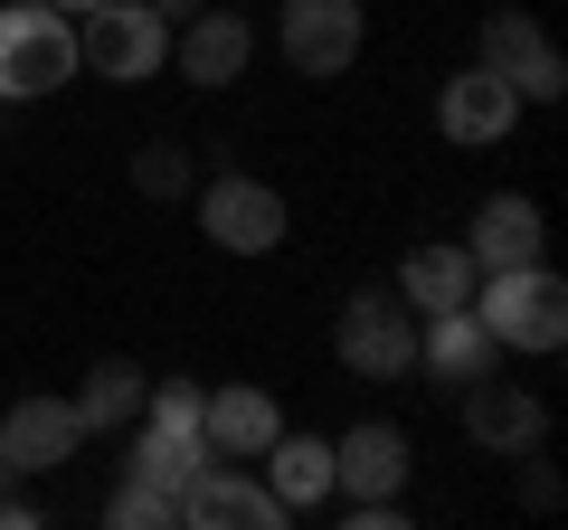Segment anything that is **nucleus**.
Returning a JSON list of instances; mask_svg holds the SVG:
<instances>
[{
  "label": "nucleus",
  "instance_id": "obj_1",
  "mask_svg": "<svg viewBox=\"0 0 568 530\" xmlns=\"http://www.w3.org/2000/svg\"><path fill=\"white\" fill-rule=\"evenodd\" d=\"M77 77V20L48 0H10L0 10V104H39Z\"/></svg>",
  "mask_w": 568,
  "mask_h": 530
},
{
  "label": "nucleus",
  "instance_id": "obj_25",
  "mask_svg": "<svg viewBox=\"0 0 568 530\" xmlns=\"http://www.w3.org/2000/svg\"><path fill=\"white\" fill-rule=\"evenodd\" d=\"M152 10H162V20H171V29H181V20H200L209 0H152Z\"/></svg>",
  "mask_w": 568,
  "mask_h": 530
},
{
  "label": "nucleus",
  "instance_id": "obj_16",
  "mask_svg": "<svg viewBox=\"0 0 568 530\" xmlns=\"http://www.w3.org/2000/svg\"><path fill=\"white\" fill-rule=\"evenodd\" d=\"M275 398L265 388H209L200 398V436H209V455H227V465H256L265 446H275Z\"/></svg>",
  "mask_w": 568,
  "mask_h": 530
},
{
  "label": "nucleus",
  "instance_id": "obj_3",
  "mask_svg": "<svg viewBox=\"0 0 568 530\" xmlns=\"http://www.w3.org/2000/svg\"><path fill=\"white\" fill-rule=\"evenodd\" d=\"M77 67H95L114 85L162 77L171 67V20L152 0H95V10H77Z\"/></svg>",
  "mask_w": 568,
  "mask_h": 530
},
{
  "label": "nucleus",
  "instance_id": "obj_12",
  "mask_svg": "<svg viewBox=\"0 0 568 530\" xmlns=\"http://www.w3.org/2000/svg\"><path fill=\"white\" fill-rule=\"evenodd\" d=\"M540 246H549V218H540V200H521V190H493V200L474 208V227H465V256H474V275L530 265Z\"/></svg>",
  "mask_w": 568,
  "mask_h": 530
},
{
  "label": "nucleus",
  "instance_id": "obj_14",
  "mask_svg": "<svg viewBox=\"0 0 568 530\" xmlns=\"http://www.w3.org/2000/svg\"><path fill=\"white\" fill-rule=\"evenodd\" d=\"M407 483V427H388V417H369V427L332 436V492L342 502H379V492Z\"/></svg>",
  "mask_w": 568,
  "mask_h": 530
},
{
  "label": "nucleus",
  "instance_id": "obj_23",
  "mask_svg": "<svg viewBox=\"0 0 568 530\" xmlns=\"http://www.w3.org/2000/svg\"><path fill=\"white\" fill-rule=\"evenodd\" d=\"M200 398H209L200 379H162L152 398H142V417H190V427H200Z\"/></svg>",
  "mask_w": 568,
  "mask_h": 530
},
{
  "label": "nucleus",
  "instance_id": "obj_17",
  "mask_svg": "<svg viewBox=\"0 0 568 530\" xmlns=\"http://www.w3.org/2000/svg\"><path fill=\"white\" fill-rule=\"evenodd\" d=\"M256 465H265V492L284 502V521L313 511V502H332V436H284L275 427V446H265Z\"/></svg>",
  "mask_w": 568,
  "mask_h": 530
},
{
  "label": "nucleus",
  "instance_id": "obj_27",
  "mask_svg": "<svg viewBox=\"0 0 568 530\" xmlns=\"http://www.w3.org/2000/svg\"><path fill=\"white\" fill-rule=\"evenodd\" d=\"M10 483H20V473H10V465H0V492H10Z\"/></svg>",
  "mask_w": 568,
  "mask_h": 530
},
{
  "label": "nucleus",
  "instance_id": "obj_9",
  "mask_svg": "<svg viewBox=\"0 0 568 530\" xmlns=\"http://www.w3.org/2000/svg\"><path fill=\"white\" fill-rule=\"evenodd\" d=\"M511 123H521V95H511L493 67H455L446 85H436V133H446L455 152H484V143H503Z\"/></svg>",
  "mask_w": 568,
  "mask_h": 530
},
{
  "label": "nucleus",
  "instance_id": "obj_6",
  "mask_svg": "<svg viewBox=\"0 0 568 530\" xmlns=\"http://www.w3.org/2000/svg\"><path fill=\"white\" fill-rule=\"evenodd\" d=\"M200 227L227 256H275L284 246V190H265L256 171H219V181L200 190Z\"/></svg>",
  "mask_w": 568,
  "mask_h": 530
},
{
  "label": "nucleus",
  "instance_id": "obj_22",
  "mask_svg": "<svg viewBox=\"0 0 568 530\" xmlns=\"http://www.w3.org/2000/svg\"><path fill=\"white\" fill-rule=\"evenodd\" d=\"M133 190H142V200H181V190H190V152L181 143H142L133 152Z\"/></svg>",
  "mask_w": 568,
  "mask_h": 530
},
{
  "label": "nucleus",
  "instance_id": "obj_5",
  "mask_svg": "<svg viewBox=\"0 0 568 530\" xmlns=\"http://www.w3.org/2000/svg\"><path fill=\"white\" fill-rule=\"evenodd\" d=\"M474 67H493L521 104H559L568 95V58L549 48V29L530 20V10H484V29H474Z\"/></svg>",
  "mask_w": 568,
  "mask_h": 530
},
{
  "label": "nucleus",
  "instance_id": "obj_4",
  "mask_svg": "<svg viewBox=\"0 0 568 530\" xmlns=\"http://www.w3.org/2000/svg\"><path fill=\"white\" fill-rule=\"evenodd\" d=\"M332 360L361 379H407L417 369V313L398 304V285H361L332 323Z\"/></svg>",
  "mask_w": 568,
  "mask_h": 530
},
{
  "label": "nucleus",
  "instance_id": "obj_21",
  "mask_svg": "<svg viewBox=\"0 0 568 530\" xmlns=\"http://www.w3.org/2000/svg\"><path fill=\"white\" fill-rule=\"evenodd\" d=\"M104 521H114V530H181V502H171L162 483H142V473H133V483L104 492Z\"/></svg>",
  "mask_w": 568,
  "mask_h": 530
},
{
  "label": "nucleus",
  "instance_id": "obj_20",
  "mask_svg": "<svg viewBox=\"0 0 568 530\" xmlns=\"http://www.w3.org/2000/svg\"><path fill=\"white\" fill-rule=\"evenodd\" d=\"M142 398H152V379H142L133 360H95V369H85V388H77V427H85V436L133 427V417H142Z\"/></svg>",
  "mask_w": 568,
  "mask_h": 530
},
{
  "label": "nucleus",
  "instance_id": "obj_26",
  "mask_svg": "<svg viewBox=\"0 0 568 530\" xmlns=\"http://www.w3.org/2000/svg\"><path fill=\"white\" fill-rule=\"evenodd\" d=\"M48 10H67V20H77V10H95V0H48Z\"/></svg>",
  "mask_w": 568,
  "mask_h": 530
},
{
  "label": "nucleus",
  "instance_id": "obj_7",
  "mask_svg": "<svg viewBox=\"0 0 568 530\" xmlns=\"http://www.w3.org/2000/svg\"><path fill=\"white\" fill-rule=\"evenodd\" d=\"M361 0H284V67L294 77H342V67H361Z\"/></svg>",
  "mask_w": 568,
  "mask_h": 530
},
{
  "label": "nucleus",
  "instance_id": "obj_13",
  "mask_svg": "<svg viewBox=\"0 0 568 530\" xmlns=\"http://www.w3.org/2000/svg\"><path fill=\"white\" fill-rule=\"evenodd\" d=\"M465 436L484 455H540V436H549V408L530 398V388H503L484 369V379L465 388Z\"/></svg>",
  "mask_w": 568,
  "mask_h": 530
},
{
  "label": "nucleus",
  "instance_id": "obj_19",
  "mask_svg": "<svg viewBox=\"0 0 568 530\" xmlns=\"http://www.w3.org/2000/svg\"><path fill=\"white\" fill-rule=\"evenodd\" d=\"M209 465V436L190 427V417H133V473L142 483H162L171 502H181V483Z\"/></svg>",
  "mask_w": 568,
  "mask_h": 530
},
{
  "label": "nucleus",
  "instance_id": "obj_2",
  "mask_svg": "<svg viewBox=\"0 0 568 530\" xmlns=\"http://www.w3.org/2000/svg\"><path fill=\"white\" fill-rule=\"evenodd\" d=\"M474 313H484V332L503 350H559L568 342V285L540 256L503 265V275H474Z\"/></svg>",
  "mask_w": 568,
  "mask_h": 530
},
{
  "label": "nucleus",
  "instance_id": "obj_15",
  "mask_svg": "<svg viewBox=\"0 0 568 530\" xmlns=\"http://www.w3.org/2000/svg\"><path fill=\"white\" fill-rule=\"evenodd\" d=\"M246 58H256V29H246L237 10H200V20H181V39H171V67H181L190 85H237Z\"/></svg>",
  "mask_w": 568,
  "mask_h": 530
},
{
  "label": "nucleus",
  "instance_id": "obj_11",
  "mask_svg": "<svg viewBox=\"0 0 568 530\" xmlns=\"http://www.w3.org/2000/svg\"><path fill=\"white\" fill-rule=\"evenodd\" d=\"M417 369H436L446 388H474L484 369H503V342L484 332V313H474V304L417 313Z\"/></svg>",
  "mask_w": 568,
  "mask_h": 530
},
{
  "label": "nucleus",
  "instance_id": "obj_8",
  "mask_svg": "<svg viewBox=\"0 0 568 530\" xmlns=\"http://www.w3.org/2000/svg\"><path fill=\"white\" fill-rule=\"evenodd\" d=\"M181 521H190V530H275L284 502L256 483V473H237L227 455H209V465L181 483Z\"/></svg>",
  "mask_w": 568,
  "mask_h": 530
},
{
  "label": "nucleus",
  "instance_id": "obj_18",
  "mask_svg": "<svg viewBox=\"0 0 568 530\" xmlns=\"http://www.w3.org/2000/svg\"><path fill=\"white\" fill-rule=\"evenodd\" d=\"M398 304L407 313H455V304H474V256H465V237L455 246H407V265H398Z\"/></svg>",
  "mask_w": 568,
  "mask_h": 530
},
{
  "label": "nucleus",
  "instance_id": "obj_24",
  "mask_svg": "<svg viewBox=\"0 0 568 530\" xmlns=\"http://www.w3.org/2000/svg\"><path fill=\"white\" fill-rule=\"evenodd\" d=\"M521 502H530V511H559V473L530 465V455H521Z\"/></svg>",
  "mask_w": 568,
  "mask_h": 530
},
{
  "label": "nucleus",
  "instance_id": "obj_10",
  "mask_svg": "<svg viewBox=\"0 0 568 530\" xmlns=\"http://www.w3.org/2000/svg\"><path fill=\"white\" fill-rule=\"evenodd\" d=\"M77 446H85L77 398H10V417H0V465L10 473H58Z\"/></svg>",
  "mask_w": 568,
  "mask_h": 530
}]
</instances>
